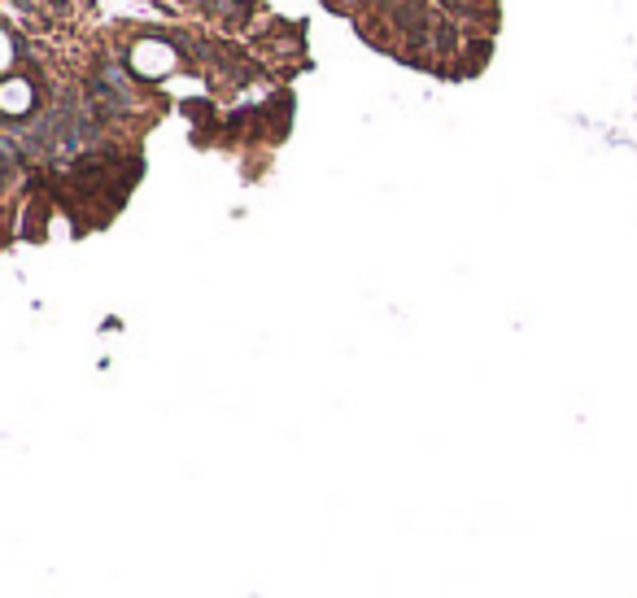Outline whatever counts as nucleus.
<instances>
[{"label":"nucleus","mask_w":637,"mask_h":598,"mask_svg":"<svg viewBox=\"0 0 637 598\" xmlns=\"http://www.w3.org/2000/svg\"><path fill=\"white\" fill-rule=\"evenodd\" d=\"M179 66H184V53H179V44L162 40V35H136L127 44V75L140 83H162L179 75Z\"/></svg>","instance_id":"obj_1"},{"label":"nucleus","mask_w":637,"mask_h":598,"mask_svg":"<svg viewBox=\"0 0 637 598\" xmlns=\"http://www.w3.org/2000/svg\"><path fill=\"white\" fill-rule=\"evenodd\" d=\"M35 105H40V83L31 75H5V83H0V114L9 123H22L27 114H35Z\"/></svg>","instance_id":"obj_2"},{"label":"nucleus","mask_w":637,"mask_h":598,"mask_svg":"<svg viewBox=\"0 0 637 598\" xmlns=\"http://www.w3.org/2000/svg\"><path fill=\"white\" fill-rule=\"evenodd\" d=\"M0 66H5V75H18V35H14V27H0Z\"/></svg>","instance_id":"obj_3"}]
</instances>
